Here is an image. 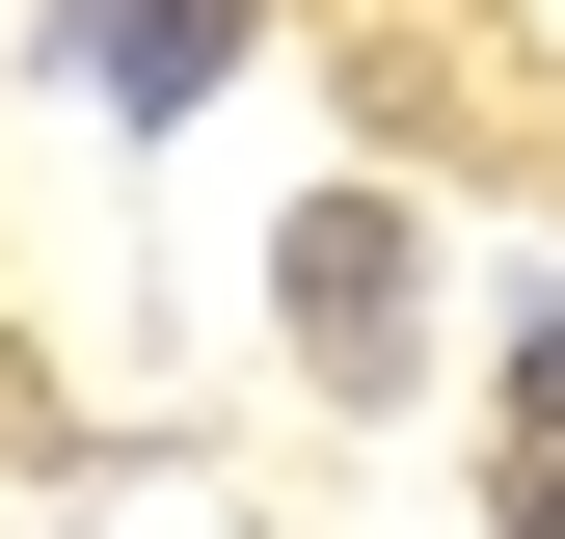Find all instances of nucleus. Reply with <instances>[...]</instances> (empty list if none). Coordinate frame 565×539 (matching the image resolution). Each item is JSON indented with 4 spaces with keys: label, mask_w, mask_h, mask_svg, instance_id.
<instances>
[{
    "label": "nucleus",
    "mask_w": 565,
    "mask_h": 539,
    "mask_svg": "<svg viewBox=\"0 0 565 539\" xmlns=\"http://www.w3.org/2000/svg\"><path fill=\"white\" fill-rule=\"evenodd\" d=\"M269 297H297V351L377 404L404 324H431V243H404V189H297V243H269Z\"/></svg>",
    "instance_id": "1"
},
{
    "label": "nucleus",
    "mask_w": 565,
    "mask_h": 539,
    "mask_svg": "<svg viewBox=\"0 0 565 539\" xmlns=\"http://www.w3.org/2000/svg\"><path fill=\"white\" fill-rule=\"evenodd\" d=\"M484 512H512V539H565V297L512 324V486H484Z\"/></svg>",
    "instance_id": "3"
},
{
    "label": "nucleus",
    "mask_w": 565,
    "mask_h": 539,
    "mask_svg": "<svg viewBox=\"0 0 565 539\" xmlns=\"http://www.w3.org/2000/svg\"><path fill=\"white\" fill-rule=\"evenodd\" d=\"M82 82H108L135 135H162V108H216V82H243V0H82Z\"/></svg>",
    "instance_id": "2"
}]
</instances>
